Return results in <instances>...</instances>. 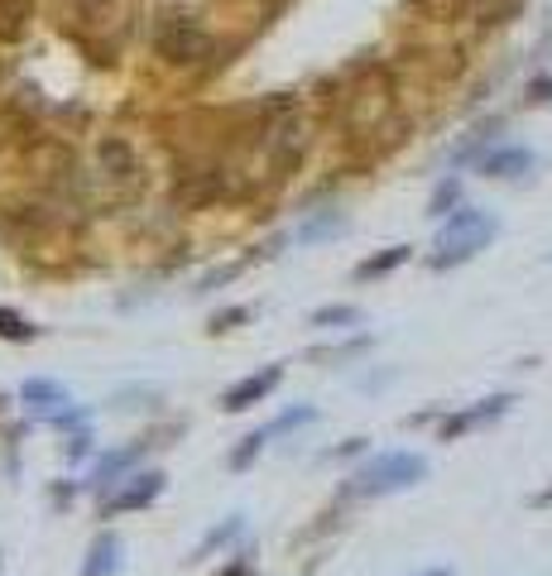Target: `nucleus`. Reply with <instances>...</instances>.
Segmentation results:
<instances>
[{
	"label": "nucleus",
	"mask_w": 552,
	"mask_h": 576,
	"mask_svg": "<svg viewBox=\"0 0 552 576\" xmlns=\"http://www.w3.org/2000/svg\"><path fill=\"white\" fill-rule=\"evenodd\" d=\"M423 476H428V461H423L418 452H385V456L365 461V466L355 471L351 490L379 500V494H394V490H404V486H418Z\"/></svg>",
	"instance_id": "nucleus-1"
},
{
	"label": "nucleus",
	"mask_w": 552,
	"mask_h": 576,
	"mask_svg": "<svg viewBox=\"0 0 552 576\" xmlns=\"http://www.w3.org/2000/svg\"><path fill=\"white\" fill-rule=\"evenodd\" d=\"M494 216L486 212H456L447 216V226L437 230V255H432V270H447V264H462L471 260L476 250H486L494 240Z\"/></svg>",
	"instance_id": "nucleus-2"
},
{
	"label": "nucleus",
	"mask_w": 552,
	"mask_h": 576,
	"mask_svg": "<svg viewBox=\"0 0 552 576\" xmlns=\"http://www.w3.org/2000/svg\"><path fill=\"white\" fill-rule=\"evenodd\" d=\"M159 494H164V471H140V476H125V486L101 504V514L116 518V514H130V510H149Z\"/></svg>",
	"instance_id": "nucleus-3"
},
{
	"label": "nucleus",
	"mask_w": 552,
	"mask_h": 576,
	"mask_svg": "<svg viewBox=\"0 0 552 576\" xmlns=\"http://www.w3.org/2000/svg\"><path fill=\"white\" fill-rule=\"evenodd\" d=\"M279 379H284L279 365H264V371L246 375V379H236V385L222 395V409H226V413H246V409H255V403H260L264 395H269V389L279 385Z\"/></svg>",
	"instance_id": "nucleus-4"
},
{
	"label": "nucleus",
	"mask_w": 552,
	"mask_h": 576,
	"mask_svg": "<svg viewBox=\"0 0 552 576\" xmlns=\"http://www.w3.org/2000/svg\"><path fill=\"white\" fill-rule=\"evenodd\" d=\"M121 567H125V543L111 528H101L87 543V558H83V572L77 576H121Z\"/></svg>",
	"instance_id": "nucleus-5"
},
{
	"label": "nucleus",
	"mask_w": 552,
	"mask_h": 576,
	"mask_svg": "<svg viewBox=\"0 0 552 576\" xmlns=\"http://www.w3.org/2000/svg\"><path fill=\"white\" fill-rule=\"evenodd\" d=\"M510 395H490V399H480L476 409H466V413H456V418H447L442 423V442H452V437H462L471 428H480V423H490V418H500L504 409H510Z\"/></svg>",
	"instance_id": "nucleus-6"
},
{
	"label": "nucleus",
	"mask_w": 552,
	"mask_h": 576,
	"mask_svg": "<svg viewBox=\"0 0 552 576\" xmlns=\"http://www.w3.org/2000/svg\"><path fill=\"white\" fill-rule=\"evenodd\" d=\"M140 452H145V442H130V447H121V452H106V456L97 461V466H91V480H87V486H91V490L121 486V476L135 466V461H140Z\"/></svg>",
	"instance_id": "nucleus-7"
},
{
	"label": "nucleus",
	"mask_w": 552,
	"mask_h": 576,
	"mask_svg": "<svg viewBox=\"0 0 552 576\" xmlns=\"http://www.w3.org/2000/svg\"><path fill=\"white\" fill-rule=\"evenodd\" d=\"M159 49L174 58V63H192V58H202L212 43H206V34H198L192 25H168L159 34Z\"/></svg>",
	"instance_id": "nucleus-8"
},
{
	"label": "nucleus",
	"mask_w": 552,
	"mask_h": 576,
	"mask_svg": "<svg viewBox=\"0 0 552 576\" xmlns=\"http://www.w3.org/2000/svg\"><path fill=\"white\" fill-rule=\"evenodd\" d=\"M20 399H25L29 409L49 413V418H59V413L67 409V389L59 385V379H25V389H20Z\"/></svg>",
	"instance_id": "nucleus-9"
},
{
	"label": "nucleus",
	"mask_w": 552,
	"mask_h": 576,
	"mask_svg": "<svg viewBox=\"0 0 552 576\" xmlns=\"http://www.w3.org/2000/svg\"><path fill=\"white\" fill-rule=\"evenodd\" d=\"M524 168H534V154H528V149H494V154L480 159V173H486V178H514V173H524Z\"/></svg>",
	"instance_id": "nucleus-10"
},
{
	"label": "nucleus",
	"mask_w": 552,
	"mask_h": 576,
	"mask_svg": "<svg viewBox=\"0 0 552 576\" xmlns=\"http://www.w3.org/2000/svg\"><path fill=\"white\" fill-rule=\"evenodd\" d=\"M341 230H347V216H341V212H322V216H313L308 226H298V230H293V240H298V246H313V240L341 236Z\"/></svg>",
	"instance_id": "nucleus-11"
},
{
	"label": "nucleus",
	"mask_w": 552,
	"mask_h": 576,
	"mask_svg": "<svg viewBox=\"0 0 552 576\" xmlns=\"http://www.w3.org/2000/svg\"><path fill=\"white\" fill-rule=\"evenodd\" d=\"M413 255L409 246H389V250H379V255H371V260H361L355 264V279H379V274H389V270H399Z\"/></svg>",
	"instance_id": "nucleus-12"
},
{
	"label": "nucleus",
	"mask_w": 552,
	"mask_h": 576,
	"mask_svg": "<svg viewBox=\"0 0 552 576\" xmlns=\"http://www.w3.org/2000/svg\"><path fill=\"white\" fill-rule=\"evenodd\" d=\"M240 528H246V518H240V514H231L222 528H212V534L202 538V543H198V552H192V562H202V558H212L216 548H226V543H231V538L240 534Z\"/></svg>",
	"instance_id": "nucleus-13"
},
{
	"label": "nucleus",
	"mask_w": 552,
	"mask_h": 576,
	"mask_svg": "<svg viewBox=\"0 0 552 576\" xmlns=\"http://www.w3.org/2000/svg\"><path fill=\"white\" fill-rule=\"evenodd\" d=\"M347 322H361V308L337 303V308H317L313 313V327H347Z\"/></svg>",
	"instance_id": "nucleus-14"
},
{
	"label": "nucleus",
	"mask_w": 552,
	"mask_h": 576,
	"mask_svg": "<svg viewBox=\"0 0 552 576\" xmlns=\"http://www.w3.org/2000/svg\"><path fill=\"white\" fill-rule=\"evenodd\" d=\"M0 337H5V341H34V337H39V331H34V327H29V322L20 317V313H10V308H0Z\"/></svg>",
	"instance_id": "nucleus-15"
},
{
	"label": "nucleus",
	"mask_w": 552,
	"mask_h": 576,
	"mask_svg": "<svg viewBox=\"0 0 552 576\" xmlns=\"http://www.w3.org/2000/svg\"><path fill=\"white\" fill-rule=\"evenodd\" d=\"M264 437H269V433H250V437H240V447H236V452H231V466H236V471H246V466H250V461H255V456H260V447H264Z\"/></svg>",
	"instance_id": "nucleus-16"
},
{
	"label": "nucleus",
	"mask_w": 552,
	"mask_h": 576,
	"mask_svg": "<svg viewBox=\"0 0 552 576\" xmlns=\"http://www.w3.org/2000/svg\"><path fill=\"white\" fill-rule=\"evenodd\" d=\"M456 198H462V183H456V178H447L442 188L432 192V216H447V206H452Z\"/></svg>",
	"instance_id": "nucleus-17"
},
{
	"label": "nucleus",
	"mask_w": 552,
	"mask_h": 576,
	"mask_svg": "<svg viewBox=\"0 0 552 576\" xmlns=\"http://www.w3.org/2000/svg\"><path fill=\"white\" fill-rule=\"evenodd\" d=\"M246 317H250V308H226V313L212 317V331H231L236 322H246Z\"/></svg>",
	"instance_id": "nucleus-18"
},
{
	"label": "nucleus",
	"mask_w": 552,
	"mask_h": 576,
	"mask_svg": "<svg viewBox=\"0 0 552 576\" xmlns=\"http://www.w3.org/2000/svg\"><path fill=\"white\" fill-rule=\"evenodd\" d=\"M91 452V433H77L73 442H67V461H83Z\"/></svg>",
	"instance_id": "nucleus-19"
},
{
	"label": "nucleus",
	"mask_w": 552,
	"mask_h": 576,
	"mask_svg": "<svg viewBox=\"0 0 552 576\" xmlns=\"http://www.w3.org/2000/svg\"><path fill=\"white\" fill-rule=\"evenodd\" d=\"M216 576H255V562H250V558H236L231 567H222Z\"/></svg>",
	"instance_id": "nucleus-20"
},
{
	"label": "nucleus",
	"mask_w": 552,
	"mask_h": 576,
	"mask_svg": "<svg viewBox=\"0 0 552 576\" xmlns=\"http://www.w3.org/2000/svg\"><path fill=\"white\" fill-rule=\"evenodd\" d=\"M528 91H534V101H552V77H538Z\"/></svg>",
	"instance_id": "nucleus-21"
},
{
	"label": "nucleus",
	"mask_w": 552,
	"mask_h": 576,
	"mask_svg": "<svg viewBox=\"0 0 552 576\" xmlns=\"http://www.w3.org/2000/svg\"><path fill=\"white\" fill-rule=\"evenodd\" d=\"M538 504H552V490H543V494H538Z\"/></svg>",
	"instance_id": "nucleus-22"
},
{
	"label": "nucleus",
	"mask_w": 552,
	"mask_h": 576,
	"mask_svg": "<svg viewBox=\"0 0 552 576\" xmlns=\"http://www.w3.org/2000/svg\"><path fill=\"white\" fill-rule=\"evenodd\" d=\"M428 576H452V572H442V567H437V572H428Z\"/></svg>",
	"instance_id": "nucleus-23"
}]
</instances>
